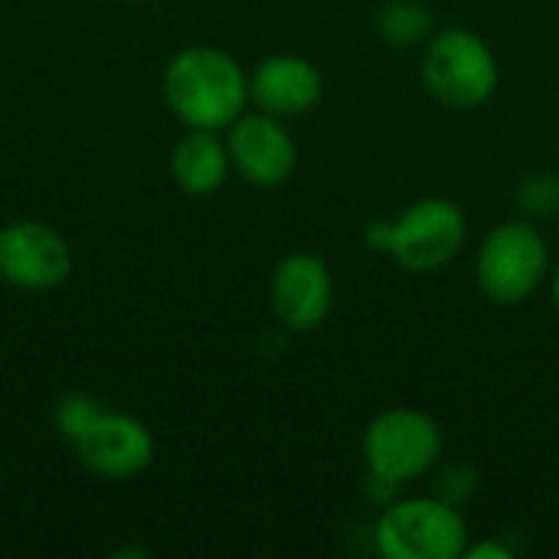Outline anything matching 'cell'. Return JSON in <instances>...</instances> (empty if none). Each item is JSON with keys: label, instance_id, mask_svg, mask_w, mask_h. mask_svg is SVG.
Here are the masks:
<instances>
[{"label": "cell", "instance_id": "1", "mask_svg": "<svg viewBox=\"0 0 559 559\" xmlns=\"http://www.w3.org/2000/svg\"><path fill=\"white\" fill-rule=\"evenodd\" d=\"M164 102L183 128L226 131L249 108V72L219 46H187L164 66Z\"/></svg>", "mask_w": 559, "mask_h": 559}, {"label": "cell", "instance_id": "2", "mask_svg": "<svg viewBox=\"0 0 559 559\" xmlns=\"http://www.w3.org/2000/svg\"><path fill=\"white\" fill-rule=\"evenodd\" d=\"M367 246L409 275H436L468 242V216L449 197H419L386 219H370Z\"/></svg>", "mask_w": 559, "mask_h": 559}, {"label": "cell", "instance_id": "3", "mask_svg": "<svg viewBox=\"0 0 559 559\" xmlns=\"http://www.w3.org/2000/svg\"><path fill=\"white\" fill-rule=\"evenodd\" d=\"M426 92L455 111L481 108L501 85V66L488 39L468 26H445L429 36L419 59Z\"/></svg>", "mask_w": 559, "mask_h": 559}, {"label": "cell", "instance_id": "4", "mask_svg": "<svg viewBox=\"0 0 559 559\" xmlns=\"http://www.w3.org/2000/svg\"><path fill=\"white\" fill-rule=\"evenodd\" d=\"M550 246L534 219L498 223L475 252V282L481 295L501 308L531 301L544 282H550Z\"/></svg>", "mask_w": 559, "mask_h": 559}, {"label": "cell", "instance_id": "5", "mask_svg": "<svg viewBox=\"0 0 559 559\" xmlns=\"http://www.w3.org/2000/svg\"><path fill=\"white\" fill-rule=\"evenodd\" d=\"M445 449L442 426L416 406H390L377 413L360 439L364 468L370 478L406 488L426 478Z\"/></svg>", "mask_w": 559, "mask_h": 559}, {"label": "cell", "instance_id": "6", "mask_svg": "<svg viewBox=\"0 0 559 559\" xmlns=\"http://www.w3.org/2000/svg\"><path fill=\"white\" fill-rule=\"evenodd\" d=\"M468 540L462 511L439 495H396L373 527V544L386 559H462Z\"/></svg>", "mask_w": 559, "mask_h": 559}, {"label": "cell", "instance_id": "7", "mask_svg": "<svg viewBox=\"0 0 559 559\" xmlns=\"http://www.w3.org/2000/svg\"><path fill=\"white\" fill-rule=\"evenodd\" d=\"M75 459L98 478L108 481H128L144 475L154 465V432L144 419L118 409H98L72 439H69Z\"/></svg>", "mask_w": 559, "mask_h": 559}, {"label": "cell", "instance_id": "8", "mask_svg": "<svg viewBox=\"0 0 559 559\" xmlns=\"http://www.w3.org/2000/svg\"><path fill=\"white\" fill-rule=\"evenodd\" d=\"M72 246L39 219L0 226V278L20 292H52L72 275Z\"/></svg>", "mask_w": 559, "mask_h": 559}, {"label": "cell", "instance_id": "9", "mask_svg": "<svg viewBox=\"0 0 559 559\" xmlns=\"http://www.w3.org/2000/svg\"><path fill=\"white\" fill-rule=\"evenodd\" d=\"M337 285L331 265L314 252H288L272 269L269 305L278 324L295 334L318 331L334 311Z\"/></svg>", "mask_w": 559, "mask_h": 559}, {"label": "cell", "instance_id": "10", "mask_svg": "<svg viewBox=\"0 0 559 559\" xmlns=\"http://www.w3.org/2000/svg\"><path fill=\"white\" fill-rule=\"evenodd\" d=\"M226 147L233 157V170L262 190L282 187L298 170V144L285 124L269 111H242L226 128Z\"/></svg>", "mask_w": 559, "mask_h": 559}, {"label": "cell", "instance_id": "11", "mask_svg": "<svg viewBox=\"0 0 559 559\" xmlns=\"http://www.w3.org/2000/svg\"><path fill=\"white\" fill-rule=\"evenodd\" d=\"M324 98V72L298 52L265 56L249 72V105L275 118H301Z\"/></svg>", "mask_w": 559, "mask_h": 559}, {"label": "cell", "instance_id": "12", "mask_svg": "<svg viewBox=\"0 0 559 559\" xmlns=\"http://www.w3.org/2000/svg\"><path fill=\"white\" fill-rule=\"evenodd\" d=\"M170 177L187 197H213L226 187L233 174V157L223 131L187 128V134L170 151Z\"/></svg>", "mask_w": 559, "mask_h": 559}, {"label": "cell", "instance_id": "13", "mask_svg": "<svg viewBox=\"0 0 559 559\" xmlns=\"http://www.w3.org/2000/svg\"><path fill=\"white\" fill-rule=\"evenodd\" d=\"M377 33L383 43L409 49V46H426L429 36L439 29L432 10L423 0H386L377 10Z\"/></svg>", "mask_w": 559, "mask_h": 559}, {"label": "cell", "instance_id": "14", "mask_svg": "<svg viewBox=\"0 0 559 559\" xmlns=\"http://www.w3.org/2000/svg\"><path fill=\"white\" fill-rule=\"evenodd\" d=\"M514 206L524 219L550 223L559 216V174L534 170L514 190Z\"/></svg>", "mask_w": 559, "mask_h": 559}, {"label": "cell", "instance_id": "15", "mask_svg": "<svg viewBox=\"0 0 559 559\" xmlns=\"http://www.w3.org/2000/svg\"><path fill=\"white\" fill-rule=\"evenodd\" d=\"M478 491V472L465 462H455L449 468L439 472V481H436V495L445 498L449 504L462 508L472 495Z\"/></svg>", "mask_w": 559, "mask_h": 559}, {"label": "cell", "instance_id": "16", "mask_svg": "<svg viewBox=\"0 0 559 559\" xmlns=\"http://www.w3.org/2000/svg\"><path fill=\"white\" fill-rule=\"evenodd\" d=\"M462 559H514V550L504 540H481V544L468 540Z\"/></svg>", "mask_w": 559, "mask_h": 559}, {"label": "cell", "instance_id": "17", "mask_svg": "<svg viewBox=\"0 0 559 559\" xmlns=\"http://www.w3.org/2000/svg\"><path fill=\"white\" fill-rule=\"evenodd\" d=\"M550 298H554V305H557L559 311V265L550 269Z\"/></svg>", "mask_w": 559, "mask_h": 559}, {"label": "cell", "instance_id": "18", "mask_svg": "<svg viewBox=\"0 0 559 559\" xmlns=\"http://www.w3.org/2000/svg\"><path fill=\"white\" fill-rule=\"evenodd\" d=\"M131 3H151V0H131Z\"/></svg>", "mask_w": 559, "mask_h": 559}]
</instances>
